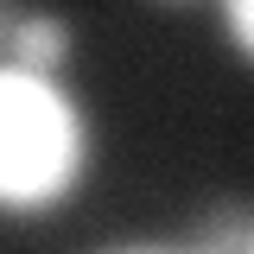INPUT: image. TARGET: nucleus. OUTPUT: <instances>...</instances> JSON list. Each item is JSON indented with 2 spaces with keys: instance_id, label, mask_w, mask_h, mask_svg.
I'll return each instance as SVG.
<instances>
[{
  "instance_id": "4",
  "label": "nucleus",
  "mask_w": 254,
  "mask_h": 254,
  "mask_svg": "<svg viewBox=\"0 0 254 254\" xmlns=\"http://www.w3.org/2000/svg\"><path fill=\"white\" fill-rule=\"evenodd\" d=\"M216 19H222V38L229 51L254 70V0H216Z\"/></svg>"
},
{
  "instance_id": "6",
  "label": "nucleus",
  "mask_w": 254,
  "mask_h": 254,
  "mask_svg": "<svg viewBox=\"0 0 254 254\" xmlns=\"http://www.w3.org/2000/svg\"><path fill=\"white\" fill-rule=\"evenodd\" d=\"M159 6H190V0H159Z\"/></svg>"
},
{
  "instance_id": "1",
  "label": "nucleus",
  "mask_w": 254,
  "mask_h": 254,
  "mask_svg": "<svg viewBox=\"0 0 254 254\" xmlns=\"http://www.w3.org/2000/svg\"><path fill=\"white\" fill-rule=\"evenodd\" d=\"M89 178V115L64 89V76H38L0 64V216H45L70 203Z\"/></svg>"
},
{
  "instance_id": "3",
  "label": "nucleus",
  "mask_w": 254,
  "mask_h": 254,
  "mask_svg": "<svg viewBox=\"0 0 254 254\" xmlns=\"http://www.w3.org/2000/svg\"><path fill=\"white\" fill-rule=\"evenodd\" d=\"M197 248H229V254H254V216L248 203H216V216L190 235Z\"/></svg>"
},
{
  "instance_id": "2",
  "label": "nucleus",
  "mask_w": 254,
  "mask_h": 254,
  "mask_svg": "<svg viewBox=\"0 0 254 254\" xmlns=\"http://www.w3.org/2000/svg\"><path fill=\"white\" fill-rule=\"evenodd\" d=\"M70 51H76V26H70L64 13H19V32H13L6 64L38 70V76H64Z\"/></svg>"
},
{
  "instance_id": "5",
  "label": "nucleus",
  "mask_w": 254,
  "mask_h": 254,
  "mask_svg": "<svg viewBox=\"0 0 254 254\" xmlns=\"http://www.w3.org/2000/svg\"><path fill=\"white\" fill-rule=\"evenodd\" d=\"M13 32H19V6L0 0V64H6V51H13Z\"/></svg>"
}]
</instances>
